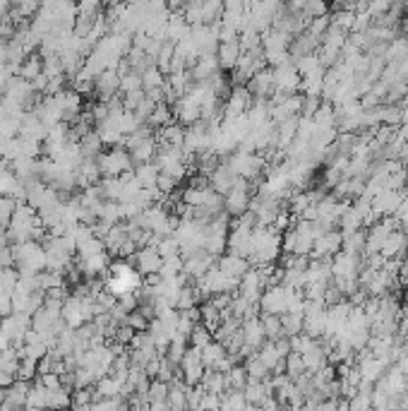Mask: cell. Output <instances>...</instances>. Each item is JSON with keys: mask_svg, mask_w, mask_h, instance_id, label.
I'll return each instance as SVG.
<instances>
[{"mask_svg": "<svg viewBox=\"0 0 408 411\" xmlns=\"http://www.w3.org/2000/svg\"><path fill=\"white\" fill-rule=\"evenodd\" d=\"M281 231L274 226H255L252 228V250H250V265H276L281 257Z\"/></svg>", "mask_w": 408, "mask_h": 411, "instance_id": "cell-1", "label": "cell"}, {"mask_svg": "<svg viewBox=\"0 0 408 411\" xmlns=\"http://www.w3.org/2000/svg\"><path fill=\"white\" fill-rule=\"evenodd\" d=\"M226 161L235 171V176L252 180V183H257L267 171V156L260 152H243V149H235V152H231L226 156Z\"/></svg>", "mask_w": 408, "mask_h": 411, "instance_id": "cell-2", "label": "cell"}, {"mask_svg": "<svg viewBox=\"0 0 408 411\" xmlns=\"http://www.w3.org/2000/svg\"><path fill=\"white\" fill-rule=\"evenodd\" d=\"M63 320L75 330L82 328L89 320H94V296L70 294L63 301Z\"/></svg>", "mask_w": 408, "mask_h": 411, "instance_id": "cell-3", "label": "cell"}, {"mask_svg": "<svg viewBox=\"0 0 408 411\" xmlns=\"http://www.w3.org/2000/svg\"><path fill=\"white\" fill-rule=\"evenodd\" d=\"M228 233H231V214L226 209L221 214H216L214 219L206 224V241L204 248L211 253L214 257L223 255L228 248Z\"/></svg>", "mask_w": 408, "mask_h": 411, "instance_id": "cell-4", "label": "cell"}, {"mask_svg": "<svg viewBox=\"0 0 408 411\" xmlns=\"http://www.w3.org/2000/svg\"><path fill=\"white\" fill-rule=\"evenodd\" d=\"M12 255H15V267H29L34 272L46 270V248L39 241H22L12 243Z\"/></svg>", "mask_w": 408, "mask_h": 411, "instance_id": "cell-5", "label": "cell"}, {"mask_svg": "<svg viewBox=\"0 0 408 411\" xmlns=\"http://www.w3.org/2000/svg\"><path fill=\"white\" fill-rule=\"evenodd\" d=\"M255 190H257V183L245 180V178H235V183L231 185L228 192L223 195V209H226L231 216H240L243 212H247Z\"/></svg>", "mask_w": 408, "mask_h": 411, "instance_id": "cell-6", "label": "cell"}, {"mask_svg": "<svg viewBox=\"0 0 408 411\" xmlns=\"http://www.w3.org/2000/svg\"><path fill=\"white\" fill-rule=\"evenodd\" d=\"M96 161H99L103 176H123V173L135 168V161H132L130 152H127V147H123V144L120 147H108V152L103 149L96 156Z\"/></svg>", "mask_w": 408, "mask_h": 411, "instance_id": "cell-7", "label": "cell"}, {"mask_svg": "<svg viewBox=\"0 0 408 411\" xmlns=\"http://www.w3.org/2000/svg\"><path fill=\"white\" fill-rule=\"evenodd\" d=\"M209 142H211V135H209V125L204 123V120H197V123L187 125L185 128V142H182V149H185V154L192 159H197V154H202L209 149Z\"/></svg>", "mask_w": 408, "mask_h": 411, "instance_id": "cell-8", "label": "cell"}, {"mask_svg": "<svg viewBox=\"0 0 408 411\" xmlns=\"http://www.w3.org/2000/svg\"><path fill=\"white\" fill-rule=\"evenodd\" d=\"M288 294L291 289L286 284H272L264 289L260 299V313H269V316H284L286 308H288Z\"/></svg>", "mask_w": 408, "mask_h": 411, "instance_id": "cell-9", "label": "cell"}, {"mask_svg": "<svg viewBox=\"0 0 408 411\" xmlns=\"http://www.w3.org/2000/svg\"><path fill=\"white\" fill-rule=\"evenodd\" d=\"M272 75H274V87H276L279 92H284V94L301 92V72L296 70L293 58L284 60V63H279V65H274Z\"/></svg>", "mask_w": 408, "mask_h": 411, "instance_id": "cell-10", "label": "cell"}, {"mask_svg": "<svg viewBox=\"0 0 408 411\" xmlns=\"http://www.w3.org/2000/svg\"><path fill=\"white\" fill-rule=\"evenodd\" d=\"M0 328L12 340V347H20L27 332L32 330V316H27L22 311H12L5 318H0Z\"/></svg>", "mask_w": 408, "mask_h": 411, "instance_id": "cell-11", "label": "cell"}, {"mask_svg": "<svg viewBox=\"0 0 408 411\" xmlns=\"http://www.w3.org/2000/svg\"><path fill=\"white\" fill-rule=\"evenodd\" d=\"M341 228H327L315 238V245L310 250V260H332L341 250Z\"/></svg>", "mask_w": 408, "mask_h": 411, "instance_id": "cell-12", "label": "cell"}, {"mask_svg": "<svg viewBox=\"0 0 408 411\" xmlns=\"http://www.w3.org/2000/svg\"><path fill=\"white\" fill-rule=\"evenodd\" d=\"M252 101H255V96L250 94V89L245 87V84H233L228 96L223 99V118H235V116L247 113V108L252 106Z\"/></svg>", "mask_w": 408, "mask_h": 411, "instance_id": "cell-13", "label": "cell"}, {"mask_svg": "<svg viewBox=\"0 0 408 411\" xmlns=\"http://www.w3.org/2000/svg\"><path fill=\"white\" fill-rule=\"evenodd\" d=\"M178 371H180V378L185 380L187 385H199V383H202L206 366H204V361H202V354H199V349L187 347V352H185V356H182Z\"/></svg>", "mask_w": 408, "mask_h": 411, "instance_id": "cell-14", "label": "cell"}, {"mask_svg": "<svg viewBox=\"0 0 408 411\" xmlns=\"http://www.w3.org/2000/svg\"><path fill=\"white\" fill-rule=\"evenodd\" d=\"M365 255H353V253L339 250L337 255L332 257V279L334 277H349V279H358L363 265H365Z\"/></svg>", "mask_w": 408, "mask_h": 411, "instance_id": "cell-15", "label": "cell"}, {"mask_svg": "<svg viewBox=\"0 0 408 411\" xmlns=\"http://www.w3.org/2000/svg\"><path fill=\"white\" fill-rule=\"evenodd\" d=\"M170 111H173V118L178 120L180 125H192L197 120H202V106L197 104L190 96H178V99L170 101Z\"/></svg>", "mask_w": 408, "mask_h": 411, "instance_id": "cell-16", "label": "cell"}, {"mask_svg": "<svg viewBox=\"0 0 408 411\" xmlns=\"http://www.w3.org/2000/svg\"><path fill=\"white\" fill-rule=\"evenodd\" d=\"M228 253H235V255L250 257V250H252V226H243V224H231V233H228Z\"/></svg>", "mask_w": 408, "mask_h": 411, "instance_id": "cell-17", "label": "cell"}, {"mask_svg": "<svg viewBox=\"0 0 408 411\" xmlns=\"http://www.w3.org/2000/svg\"><path fill=\"white\" fill-rule=\"evenodd\" d=\"M130 260L135 262V267H137V272H139L142 277L159 272V270H161V262H163V257L159 255L156 245H142V248H137L135 255H132Z\"/></svg>", "mask_w": 408, "mask_h": 411, "instance_id": "cell-18", "label": "cell"}, {"mask_svg": "<svg viewBox=\"0 0 408 411\" xmlns=\"http://www.w3.org/2000/svg\"><path fill=\"white\" fill-rule=\"evenodd\" d=\"M401 200H404V190L385 188V190L377 192V195L373 197V212L377 214V219H380V216H392V214H397V209H399Z\"/></svg>", "mask_w": 408, "mask_h": 411, "instance_id": "cell-19", "label": "cell"}, {"mask_svg": "<svg viewBox=\"0 0 408 411\" xmlns=\"http://www.w3.org/2000/svg\"><path fill=\"white\" fill-rule=\"evenodd\" d=\"M120 92V75L118 70L108 68L99 72V75L94 77V94L99 96L101 101H108L111 96H115Z\"/></svg>", "mask_w": 408, "mask_h": 411, "instance_id": "cell-20", "label": "cell"}, {"mask_svg": "<svg viewBox=\"0 0 408 411\" xmlns=\"http://www.w3.org/2000/svg\"><path fill=\"white\" fill-rule=\"evenodd\" d=\"M245 87L250 89V94L255 96V99H269L274 94V75H272V68H262L260 72H255L252 77L247 80Z\"/></svg>", "mask_w": 408, "mask_h": 411, "instance_id": "cell-21", "label": "cell"}, {"mask_svg": "<svg viewBox=\"0 0 408 411\" xmlns=\"http://www.w3.org/2000/svg\"><path fill=\"white\" fill-rule=\"evenodd\" d=\"M29 388H32V383H29V380L17 378L15 383L10 385V388H5V397H3V404H0V409H22V407H27Z\"/></svg>", "mask_w": 408, "mask_h": 411, "instance_id": "cell-22", "label": "cell"}, {"mask_svg": "<svg viewBox=\"0 0 408 411\" xmlns=\"http://www.w3.org/2000/svg\"><path fill=\"white\" fill-rule=\"evenodd\" d=\"M240 332H243V340L245 344H250L252 349H260L262 344L267 342V335H264V325H262V318L260 316H250L240 323Z\"/></svg>", "mask_w": 408, "mask_h": 411, "instance_id": "cell-23", "label": "cell"}, {"mask_svg": "<svg viewBox=\"0 0 408 411\" xmlns=\"http://www.w3.org/2000/svg\"><path fill=\"white\" fill-rule=\"evenodd\" d=\"M218 70H221V68H218L216 53H204V56H199L190 65V75H192L194 82H206L209 77H214Z\"/></svg>", "mask_w": 408, "mask_h": 411, "instance_id": "cell-24", "label": "cell"}, {"mask_svg": "<svg viewBox=\"0 0 408 411\" xmlns=\"http://www.w3.org/2000/svg\"><path fill=\"white\" fill-rule=\"evenodd\" d=\"M156 142H159V147H182V142H185V125H180L178 120H170V123L156 130Z\"/></svg>", "mask_w": 408, "mask_h": 411, "instance_id": "cell-25", "label": "cell"}, {"mask_svg": "<svg viewBox=\"0 0 408 411\" xmlns=\"http://www.w3.org/2000/svg\"><path fill=\"white\" fill-rule=\"evenodd\" d=\"M243 48H240V41L233 39V41H221L216 48V60H218V68L223 72H231L235 68V63H238Z\"/></svg>", "mask_w": 408, "mask_h": 411, "instance_id": "cell-26", "label": "cell"}, {"mask_svg": "<svg viewBox=\"0 0 408 411\" xmlns=\"http://www.w3.org/2000/svg\"><path fill=\"white\" fill-rule=\"evenodd\" d=\"M75 173H77V185H80L82 190H84V188H89V185L101 183V178H103L99 161H96V159H89V156H84L82 164L75 168Z\"/></svg>", "mask_w": 408, "mask_h": 411, "instance_id": "cell-27", "label": "cell"}, {"mask_svg": "<svg viewBox=\"0 0 408 411\" xmlns=\"http://www.w3.org/2000/svg\"><path fill=\"white\" fill-rule=\"evenodd\" d=\"M382 255L385 257H401L408 253V233L404 231V228H394L392 233L385 238V243H382Z\"/></svg>", "mask_w": 408, "mask_h": 411, "instance_id": "cell-28", "label": "cell"}, {"mask_svg": "<svg viewBox=\"0 0 408 411\" xmlns=\"http://www.w3.org/2000/svg\"><path fill=\"white\" fill-rule=\"evenodd\" d=\"M216 265H218V270L226 272L228 277H235V279H240V277L250 270V260L243 255H235V253H223V255H218Z\"/></svg>", "mask_w": 408, "mask_h": 411, "instance_id": "cell-29", "label": "cell"}, {"mask_svg": "<svg viewBox=\"0 0 408 411\" xmlns=\"http://www.w3.org/2000/svg\"><path fill=\"white\" fill-rule=\"evenodd\" d=\"M190 24H187L185 15H182V10H173L168 15V22H166V39L173 41V44H178L180 39H185L187 34H190Z\"/></svg>", "mask_w": 408, "mask_h": 411, "instance_id": "cell-30", "label": "cell"}, {"mask_svg": "<svg viewBox=\"0 0 408 411\" xmlns=\"http://www.w3.org/2000/svg\"><path fill=\"white\" fill-rule=\"evenodd\" d=\"M235 178H238V176H235V171L228 166V161L223 159V164H218V166L214 168V173L209 176V185H211V188H214L216 192L226 195L231 185L235 183Z\"/></svg>", "mask_w": 408, "mask_h": 411, "instance_id": "cell-31", "label": "cell"}, {"mask_svg": "<svg viewBox=\"0 0 408 411\" xmlns=\"http://www.w3.org/2000/svg\"><path fill=\"white\" fill-rule=\"evenodd\" d=\"M301 356H303V361H305V371L310 373V376H313V373H317V371H322V368L329 364V356H327L325 347H322L320 340L315 342L313 347L308 349V352H303Z\"/></svg>", "mask_w": 408, "mask_h": 411, "instance_id": "cell-32", "label": "cell"}, {"mask_svg": "<svg viewBox=\"0 0 408 411\" xmlns=\"http://www.w3.org/2000/svg\"><path fill=\"white\" fill-rule=\"evenodd\" d=\"M41 72H44V58H41V53H27V58H24L20 63V68H17V75L29 82H34Z\"/></svg>", "mask_w": 408, "mask_h": 411, "instance_id": "cell-33", "label": "cell"}, {"mask_svg": "<svg viewBox=\"0 0 408 411\" xmlns=\"http://www.w3.org/2000/svg\"><path fill=\"white\" fill-rule=\"evenodd\" d=\"M199 354H202V361L206 368H216L221 364L223 359H226V344L218 342V340H211L209 344H204L202 349H199Z\"/></svg>", "mask_w": 408, "mask_h": 411, "instance_id": "cell-34", "label": "cell"}, {"mask_svg": "<svg viewBox=\"0 0 408 411\" xmlns=\"http://www.w3.org/2000/svg\"><path fill=\"white\" fill-rule=\"evenodd\" d=\"M199 323L206 325L211 332L221 325V308H218L211 299H204L202 303H199Z\"/></svg>", "mask_w": 408, "mask_h": 411, "instance_id": "cell-35", "label": "cell"}, {"mask_svg": "<svg viewBox=\"0 0 408 411\" xmlns=\"http://www.w3.org/2000/svg\"><path fill=\"white\" fill-rule=\"evenodd\" d=\"M344 233V231H341ZM341 250L353 253V255H365V228H356V231H346L341 238Z\"/></svg>", "mask_w": 408, "mask_h": 411, "instance_id": "cell-36", "label": "cell"}, {"mask_svg": "<svg viewBox=\"0 0 408 411\" xmlns=\"http://www.w3.org/2000/svg\"><path fill=\"white\" fill-rule=\"evenodd\" d=\"M132 173H135L137 180L142 183V188H151V185H156V178H159L161 168L156 166V161H144V164H135Z\"/></svg>", "mask_w": 408, "mask_h": 411, "instance_id": "cell-37", "label": "cell"}, {"mask_svg": "<svg viewBox=\"0 0 408 411\" xmlns=\"http://www.w3.org/2000/svg\"><path fill=\"white\" fill-rule=\"evenodd\" d=\"M339 228L341 231H356V228H363V214L358 212L356 207H353V202L346 204V209L341 212L339 216Z\"/></svg>", "mask_w": 408, "mask_h": 411, "instance_id": "cell-38", "label": "cell"}, {"mask_svg": "<svg viewBox=\"0 0 408 411\" xmlns=\"http://www.w3.org/2000/svg\"><path fill=\"white\" fill-rule=\"evenodd\" d=\"M170 120H175V118H173V111H170V104H168V101H159V104L151 108L147 123H149L154 130H159V128H163L166 123H170Z\"/></svg>", "mask_w": 408, "mask_h": 411, "instance_id": "cell-39", "label": "cell"}, {"mask_svg": "<svg viewBox=\"0 0 408 411\" xmlns=\"http://www.w3.org/2000/svg\"><path fill=\"white\" fill-rule=\"evenodd\" d=\"M108 248L103 243L101 236H89V238H84L77 243V255L75 257H91V255H99V253H106Z\"/></svg>", "mask_w": 408, "mask_h": 411, "instance_id": "cell-40", "label": "cell"}, {"mask_svg": "<svg viewBox=\"0 0 408 411\" xmlns=\"http://www.w3.org/2000/svg\"><path fill=\"white\" fill-rule=\"evenodd\" d=\"M313 120L317 128H337V106L329 104V101H322Z\"/></svg>", "mask_w": 408, "mask_h": 411, "instance_id": "cell-41", "label": "cell"}, {"mask_svg": "<svg viewBox=\"0 0 408 411\" xmlns=\"http://www.w3.org/2000/svg\"><path fill=\"white\" fill-rule=\"evenodd\" d=\"M166 84V72H163L159 65H149L147 70L142 72V87L144 92H151V89H159Z\"/></svg>", "mask_w": 408, "mask_h": 411, "instance_id": "cell-42", "label": "cell"}, {"mask_svg": "<svg viewBox=\"0 0 408 411\" xmlns=\"http://www.w3.org/2000/svg\"><path fill=\"white\" fill-rule=\"evenodd\" d=\"M80 147H82V154L84 156H89V159H96V156L103 152V142H101L99 132L89 130L87 135L80 137Z\"/></svg>", "mask_w": 408, "mask_h": 411, "instance_id": "cell-43", "label": "cell"}, {"mask_svg": "<svg viewBox=\"0 0 408 411\" xmlns=\"http://www.w3.org/2000/svg\"><path fill=\"white\" fill-rule=\"evenodd\" d=\"M243 366H245V371H247V378L250 380H267L272 376V371L267 368L264 364H262V359L257 354H252V356H247L245 361H243Z\"/></svg>", "mask_w": 408, "mask_h": 411, "instance_id": "cell-44", "label": "cell"}, {"mask_svg": "<svg viewBox=\"0 0 408 411\" xmlns=\"http://www.w3.org/2000/svg\"><path fill=\"white\" fill-rule=\"evenodd\" d=\"M187 347H190V342H187V337L175 335L173 340L168 342V347H166V356H168L170 361H173L175 366H180V361H182V356H185Z\"/></svg>", "mask_w": 408, "mask_h": 411, "instance_id": "cell-45", "label": "cell"}, {"mask_svg": "<svg viewBox=\"0 0 408 411\" xmlns=\"http://www.w3.org/2000/svg\"><path fill=\"white\" fill-rule=\"evenodd\" d=\"M260 318H262V325H264L267 340H279V337H284L281 316H269V313H262Z\"/></svg>", "mask_w": 408, "mask_h": 411, "instance_id": "cell-46", "label": "cell"}, {"mask_svg": "<svg viewBox=\"0 0 408 411\" xmlns=\"http://www.w3.org/2000/svg\"><path fill=\"white\" fill-rule=\"evenodd\" d=\"M247 371L243 364H235L233 368L226 371V383H228V390H243L247 385Z\"/></svg>", "mask_w": 408, "mask_h": 411, "instance_id": "cell-47", "label": "cell"}, {"mask_svg": "<svg viewBox=\"0 0 408 411\" xmlns=\"http://www.w3.org/2000/svg\"><path fill=\"white\" fill-rule=\"evenodd\" d=\"M211 340H214V332H211L206 325H202V323H197L192 328V332H190V337H187V342H190V347H194V349H202L204 344H209Z\"/></svg>", "mask_w": 408, "mask_h": 411, "instance_id": "cell-48", "label": "cell"}, {"mask_svg": "<svg viewBox=\"0 0 408 411\" xmlns=\"http://www.w3.org/2000/svg\"><path fill=\"white\" fill-rule=\"evenodd\" d=\"M36 376H39V361L29 359V356H20V366H17V378L34 383Z\"/></svg>", "mask_w": 408, "mask_h": 411, "instance_id": "cell-49", "label": "cell"}, {"mask_svg": "<svg viewBox=\"0 0 408 411\" xmlns=\"http://www.w3.org/2000/svg\"><path fill=\"white\" fill-rule=\"evenodd\" d=\"M156 250H159L161 257H175V255H180V243L173 233L161 236V238L156 241Z\"/></svg>", "mask_w": 408, "mask_h": 411, "instance_id": "cell-50", "label": "cell"}, {"mask_svg": "<svg viewBox=\"0 0 408 411\" xmlns=\"http://www.w3.org/2000/svg\"><path fill=\"white\" fill-rule=\"evenodd\" d=\"M305 371V361H303V356L298 352H291L288 356H286V376H288L291 380L301 378Z\"/></svg>", "mask_w": 408, "mask_h": 411, "instance_id": "cell-51", "label": "cell"}, {"mask_svg": "<svg viewBox=\"0 0 408 411\" xmlns=\"http://www.w3.org/2000/svg\"><path fill=\"white\" fill-rule=\"evenodd\" d=\"M250 407L243 390H226L221 395V409H245Z\"/></svg>", "mask_w": 408, "mask_h": 411, "instance_id": "cell-52", "label": "cell"}, {"mask_svg": "<svg viewBox=\"0 0 408 411\" xmlns=\"http://www.w3.org/2000/svg\"><path fill=\"white\" fill-rule=\"evenodd\" d=\"M15 207H17V200L12 195H0V231L8 228V224L15 214Z\"/></svg>", "mask_w": 408, "mask_h": 411, "instance_id": "cell-53", "label": "cell"}, {"mask_svg": "<svg viewBox=\"0 0 408 411\" xmlns=\"http://www.w3.org/2000/svg\"><path fill=\"white\" fill-rule=\"evenodd\" d=\"M281 325H284V335L286 337L298 335V332H303V313H284Z\"/></svg>", "mask_w": 408, "mask_h": 411, "instance_id": "cell-54", "label": "cell"}, {"mask_svg": "<svg viewBox=\"0 0 408 411\" xmlns=\"http://www.w3.org/2000/svg\"><path fill=\"white\" fill-rule=\"evenodd\" d=\"M137 89H144L142 75L135 70H127L125 75L120 77V94H130V92H137Z\"/></svg>", "mask_w": 408, "mask_h": 411, "instance_id": "cell-55", "label": "cell"}, {"mask_svg": "<svg viewBox=\"0 0 408 411\" xmlns=\"http://www.w3.org/2000/svg\"><path fill=\"white\" fill-rule=\"evenodd\" d=\"M180 272H182V255L163 257L161 270H159V274L163 277V279H173V277H178Z\"/></svg>", "mask_w": 408, "mask_h": 411, "instance_id": "cell-56", "label": "cell"}, {"mask_svg": "<svg viewBox=\"0 0 408 411\" xmlns=\"http://www.w3.org/2000/svg\"><path fill=\"white\" fill-rule=\"evenodd\" d=\"M125 323L130 325V328L135 330V332H139V330H147V328H149V318L142 313V308H135V311H132V313H127Z\"/></svg>", "mask_w": 408, "mask_h": 411, "instance_id": "cell-57", "label": "cell"}, {"mask_svg": "<svg viewBox=\"0 0 408 411\" xmlns=\"http://www.w3.org/2000/svg\"><path fill=\"white\" fill-rule=\"evenodd\" d=\"M320 104H322V99H320V96H305V94H303V108H301V116H308V118H313L315 113H317Z\"/></svg>", "mask_w": 408, "mask_h": 411, "instance_id": "cell-58", "label": "cell"}, {"mask_svg": "<svg viewBox=\"0 0 408 411\" xmlns=\"http://www.w3.org/2000/svg\"><path fill=\"white\" fill-rule=\"evenodd\" d=\"M175 185H178V180L173 176H168V173H159V178H156V188H159L163 195H170V192L175 190Z\"/></svg>", "mask_w": 408, "mask_h": 411, "instance_id": "cell-59", "label": "cell"}, {"mask_svg": "<svg viewBox=\"0 0 408 411\" xmlns=\"http://www.w3.org/2000/svg\"><path fill=\"white\" fill-rule=\"evenodd\" d=\"M341 299H346V296L341 294L337 284L332 282V284H329V286H327V291H325V303H327V306H334V303H339Z\"/></svg>", "mask_w": 408, "mask_h": 411, "instance_id": "cell-60", "label": "cell"}, {"mask_svg": "<svg viewBox=\"0 0 408 411\" xmlns=\"http://www.w3.org/2000/svg\"><path fill=\"white\" fill-rule=\"evenodd\" d=\"M399 282L408 286V260H401V267H399Z\"/></svg>", "mask_w": 408, "mask_h": 411, "instance_id": "cell-61", "label": "cell"}, {"mask_svg": "<svg viewBox=\"0 0 408 411\" xmlns=\"http://www.w3.org/2000/svg\"><path fill=\"white\" fill-rule=\"evenodd\" d=\"M399 106H401V118H404V123H406L408 120V94L399 101Z\"/></svg>", "mask_w": 408, "mask_h": 411, "instance_id": "cell-62", "label": "cell"}, {"mask_svg": "<svg viewBox=\"0 0 408 411\" xmlns=\"http://www.w3.org/2000/svg\"><path fill=\"white\" fill-rule=\"evenodd\" d=\"M397 366L406 373V378H408V352H404V356L399 359V364H397Z\"/></svg>", "mask_w": 408, "mask_h": 411, "instance_id": "cell-63", "label": "cell"}, {"mask_svg": "<svg viewBox=\"0 0 408 411\" xmlns=\"http://www.w3.org/2000/svg\"><path fill=\"white\" fill-rule=\"evenodd\" d=\"M103 3H106L108 8H115V5H120V3H123V0H103Z\"/></svg>", "mask_w": 408, "mask_h": 411, "instance_id": "cell-64", "label": "cell"}]
</instances>
